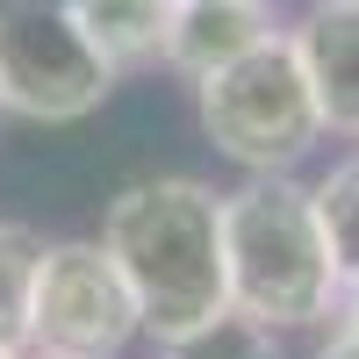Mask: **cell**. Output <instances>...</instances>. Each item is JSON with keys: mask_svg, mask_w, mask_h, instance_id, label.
<instances>
[{"mask_svg": "<svg viewBox=\"0 0 359 359\" xmlns=\"http://www.w3.org/2000/svg\"><path fill=\"white\" fill-rule=\"evenodd\" d=\"M201 130L223 158L245 172H287L294 158H309V144L323 137V115L309 101L302 57L287 36H266L237 65L201 79Z\"/></svg>", "mask_w": 359, "mask_h": 359, "instance_id": "3957f363", "label": "cell"}, {"mask_svg": "<svg viewBox=\"0 0 359 359\" xmlns=\"http://www.w3.org/2000/svg\"><path fill=\"white\" fill-rule=\"evenodd\" d=\"M115 86L79 0H0V108L29 123H79Z\"/></svg>", "mask_w": 359, "mask_h": 359, "instance_id": "277c9868", "label": "cell"}, {"mask_svg": "<svg viewBox=\"0 0 359 359\" xmlns=\"http://www.w3.org/2000/svg\"><path fill=\"white\" fill-rule=\"evenodd\" d=\"M287 43L302 57V79H309L323 130L359 137V0H316Z\"/></svg>", "mask_w": 359, "mask_h": 359, "instance_id": "8992f818", "label": "cell"}, {"mask_svg": "<svg viewBox=\"0 0 359 359\" xmlns=\"http://www.w3.org/2000/svg\"><path fill=\"white\" fill-rule=\"evenodd\" d=\"M259 8H266V0H259Z\"/></svg>", "mask_w": 359, "mask_h": 359, "instance_id": "5bb4252c", "label": "cell"}, {"mask_svg": "<svg viewBox=\"0 0 359 359\" xmlns=\"http://www.w3.org/2000/svg\"><path fill=\"white\" fill-rule=\"evenodd\" d=\"M101 252L115 259L137 323L151 338L180 345L230 316V273H223V194L201 180H130L101 216Z\"/></svg>", "mask_w": 359, "mask_h": 359, "instance_id": "6da1fadb", "label": "cell"}, {"mask_svg": "<svg viewBox=\"0 0 359 359\" xmlns=\"http://www.w3.org/2000/svg\"><path fill=\"white\" fill-rule=\"evenodd\" d=\"M331 316H338V323H331V338H323L316 359H359V280L338 287V309H331Z\"/></svg>", "mask_w": 359, "mask_h": 359, "instance_id": "7c38bea8", "label": "cell"}, {"mask_svg": "<svg viewBox=\"0 0 359 359\" xmlns=\"http://www.w3.org/2000/svg\"><path fill=\"white\" fill-rule=\"evenodd\" d=\"M79 22L94 36V50L123 72V65H144V57L165 50L172 0H79Z\"/></svg>", "mask_w": 359, "mask_h": 359, "instance_id": "ba28073f", "label": "cell"}, {"mask_svg": "<svg viewBox=\"0 0 359 359\" xmlns=\"http://www.w3.org/2000/svg\"><path fill=\"white\" fill-rule=\"evenodd\" d=\"M137 331V302L101 245H43L29 280V345L43 359H115Z\"/></svg>", "mask_w": 359, "mask_h": 359, "instance_id": "5b68a950", "label": "cell"}, {"mask_svg": "<svg viewBox=\"0 0 359 359\" xmlns=\"http://www.w3.org/2000/svg\"><path fill=\"white\" fill-rule=\"evenodd\" d=\"M309 194H316V216H323V237H331L338 273L359 280V151H352L345 165H331Z\"/></svg>", "mask_w": 359, "mask_h": 359, "instance_id": "30bf717a", "label": "cell"}, {"mask_svg": "<svg viewBox=\"0 0 359 359\" xmlns=\"http://www.w3.org/2000/svg\"><path fill=\"white\" fill-rule=\"evenodd\" d=\"M165 359H287V352H280V331H266L252 316H223V323H208V331L180 338Z\"/></svg>", "mask_w": 359, "mask_h": 359, "instance_id": "8fae6325", "label": "cell"}, {"mask_svg": "<svg viewBox=\"0 0 359 359\" xmlns=\"http://www.w3.org/2000/svg\"><path fill=\"white\" fill-rule=\"evenodd\" d=\"M223 273H230V316H252L266 331H302L338 309L345 273L302 180L252 172L237 194H223Z\"/></svg>", "mask_w": 359, "mask_h": 359, "instance_id": "7a4b0ae2", "label": "cell"}, {"mask_svg": "<svg viewBox=\"0 0 359 359\" xmlns=\"http://www.w3.org/2000/svg\"><path fill=\"white\" fill-rule=\"evenodd\" d=\"M0 359H15V352H0Z\"/></svg>", "mask_w": 359, "mask_h": 359, "instance_id": "4fadbf2b", "label": "cell"}, {"mask_svg": "<svg viewBox=\"0 0 359 359\" xmlns=\"http://www.w3.org/2000/svg\"><path fill=\"white\" fill-rule=\"evenodd\" d=\"M36 259H43V237L22 230V223H0V352L29 345V280H36Z\"/></svg>", "mask_w": 359, "mask_h": 359, "instance_id": "9c48e42d", "label": "cell"}, {"mask_svg": "<svg viewBox=\"0 0 359 359\" xmlns=\"http://www.w3.org/2000/svg\"><path fill=\"white\" fill-rule=\"evenodd\" d=\"M266 36H280L273 15L259 8V0H172V22H165V65L187 72L194 86L208 72L237 65L245 50H259Z\"/></svg>", "mask_w": 359, "mask_h": 359, "instance_id": "52a82bcc", "label": "cell"}]
</instances>
